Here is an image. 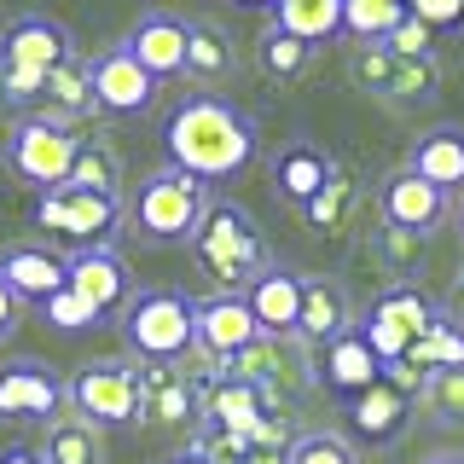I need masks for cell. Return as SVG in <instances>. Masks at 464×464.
I'll return each mask as SVG.
<instances>
[{"label":"cell","mask_w":464,"mask_h":464,"mask_svg":"<svg viewBox=\"0 0 464 464\" xmlns=\"http://www.w3.org/2000/svg\"><path fill=\"white\" fill-rule=\"evenodd\" d=\"M163 151L174 169L198 174V180H232L256 163L261 134H256V116L227 105L215 93H186L180 105L163 116Z\"/></svg>","instance_id":"cell-1"},{"label":"cell","mask_w":464,"mask_h":464,"mask_svg":"<svg viewBox=\"0 0 464 464\" xmlns=\"http://www.w3.org/2000/svg\"><path fill=\"white\" fill-rule=\"evenodd\" d=\"M209 180H198V174H186V169H151L140 180V192L134 203H128V227H134V238L145 244H157V250H169V244H192L198 238V227H203V215H209Z\"/></svg>","instance_id":"cell-2"},{"label":"cell","mask_w":464,"mask_h":464,"mask_svg":"<svg viewBox=\"0 0 464 464\" xmlns=\"http://www.w3.org/2000/svg\"><path fill=\"white\" fill-rule=\"evenodd\" d=\"M192 256H198V267L209 273L221 290H250L261 273L273 267L256 215L244 209V203H227V198L209 203V215H203V227L192 238Z\"/></svg>","instance_id":"cell-3"},{"label":"cell","mask_w":464,"mask_h":464,"mask_svg":"<svg viewBox=\"0 0 464 464\" xmlns=\"http://www.w3.org/2000/svg\"><path fill=\"white\" fill-rule=\"evenodd\" d=\"M122 343L140 366H174L198 348V296L180 290H140L122 314Z\"/></svg>","instance_id":"cell-4"},{"label":"cell","mask_w":464,"mask_h":464,"mask_svg":"<svg viewBox=\"0 0 464 464\" xmlns=\"http://www.w3.org/2000/svg\"><path fill=\"white\" fill-rule=\"evenodd\" d=\"M76 151H82V134L53 122V116H12L6 128V169L35 192H58L76 169Z\"/></svg>","instance_id":"cell-5"},{"label":"cell","mask_w":464,"mask_h":464,"mask_svg":"<svg viewBox=\"0 0 464 464\" xmlns=\"http://www.w3.org/2000/svg\"><path fill=\"white\" fill-rule=\"evenodd\" d=\"M70 406L87 418L93 430H122L145 418V395H140V366L134 360H93L70 377Z\"/></svg>","instance_id":"cell-6"},{"label":"cell","mask_w":464,"mask_h":464,"mask_svg":"<svg viewBox=\"0 0 464 464\" xmlns=\"http://www.w3.org/2000/svg\"><path fill=\"white\" fill-rule=\"evenodd\" d=\"M435 314H441V308H435L418 285H389L383 296L360 314V337H366L377 348V360L389 366V360H406V354H412L418 337L435 325Z\"/></svg>","instance_id":"cell-7"},{"label":"cell","mask_w":464,"mask_h":464,"mask_svg":"<svg viewBox=\"0 0 464 464\" xmlns=\"http://www.w3.org/2000/svg\"><path fill=\"white\" fill-rule=\"evenodd\" d=\"M122 221H128L122 198H105V192L58 186V192H41V198H35V227L58 232V238H70L76 250H87V244H111Z\"/></svg>","instance_id":"cell-8"},{"label":"cell","mask_w":464,"mask_h":464,"mask_svg":"<svg viewBox=\"0 0 464 464\" xmlns=\"http://www.w3.org/2000/svg\"><path fill=\"white\" fill-rule=\"evenodd\" d=\"M221 377H238V383H256L261 395L279 406V389H308L319 366H308V343L302 337H261L244 354H232Z\"/></svg>","instance_id":"cell-9"},{"label":"cell","mask_w":464,"mask_h":464,"mask_svg":"<svg viewBox=\"0 0 464 464\" xmlns=\"http://www.w3.org/2000/svg\"><path fill=\"white\" fill-rule=\"evenodd\" d=\"M70 58H76V35H70V24L47 18V12H24V18H12L6 35H0V64H12V70L53 76Z\"/></svg>","instance_id":"cell-10"},{"label":"cell","mask_w":464,"mask_h":464,"mask_svg":"<svg viewBox=\"0 0 464 464\" xmlns=\"http://www.w3.org/2000/svg\"><path fill=\"white\" fill-rule=\"evenodd\" d=\"M70 290L93 302L99 319H122L128 302L140 296L134 279H128V261L111 250V244H87V250H70Z\"/></svg>","instance_id":"cell-11"},{"label":"cell","mask_w":464,"mask_h":464,"mask_svg":"<svg viewBox=\"0 0 464 464\" xmlns=\"http://www.w3.org/2000/svg\"><path fill=\"white\" fill-rule=\"evenodd\" d=\"M250 343H261V325L244 302V290H215V296H198V348L227 366L232 354H244Z\"/></svg>","instance_id":"cell-12"},{"label":"cell","mask_w":464,"mask_h":464,"mask_svg":"<svg viewBox=\"0 0 464 464\" xmlns=\"http://www.w3.org/2000/svg\"><path fill=\"white\" fill-rule=\"evenodd\" d=\"M157 87L163 82H157L128 47H105L93 58V99H99V111H111V116H145L157 105Z\"/></svg>","instance_id":"cell-13"},{"label":"cell","mask_w":464,"mask_h":464,"mask_svg":"<svg viewBox=\"0 0 464 464\" xmlns=\"http://www.w3.org/2000/svg\"><path fill=\"white\" fill-rule=\"evenodd\" d=\"M70 401V383L58 377L47 360H6L0 366V418H53Z\"/></svg>","instance_id":"cell-14"},{"label":"cell","mask_w":464,"mask_h":464,"mask_svg":"<svg viewBox=\"0 0 464 464\" xmlns=\"http://www.w3.org/2000/svg\"><path fill=\"white\" fill-rule=\"evenodd\" d=\"M186 41H192V18H174V12L157 6L122 35V47L134 53L157 82H174V76H186Z\"/></svg>","instance_id":"cell-15"},{"label":"cell","mask_w":464,"mask_h":464,"mask_svg":"<svg viewBox=\"0 0 464 464\" xmlns=\"http://www.w3.org/2000/svg\"><path fill=\"white\" fill-rule=\"evenodd\" d=\"M377 209H383V227H406V232H430L447 221V192L441 186H430L424 174L401 169L383 180V192H377Z\"/></svg>","instance_id":"cell-16"},{"label":"cell","mask_w":464,"mask_h":464,"mask_svg":"<svg viewBox=\"0 0 464 464\" xmlns=\"http://www.w3.org/2000/svg\"><path fill=\"white\" fill-rule=\"evenodd\" d=\"M0 279L18 290V302L47 308L58 290H70V256L47 250V244H12V250H0Z\"/></svg>","instance_id":"cell-17"},{"label":"cell","mask_w":464,"mask_h":464,"mask_svg":"<svg viewBox=\"0 0 464 464\" xmlns=\"http://www.w3.org/2000/svg\"><path fill=\"white\" fill-rule=\"evenodd\" d=\"M302 290H308V273H290V267H279V261H273V267L244 290V302H250L261 337H296V325H302Z\"/></svg>","instance_id":"cell-18"},{"label":"cell","mask_w":464,"mask_h":464,"mask_svg":"<svg viewBox=\"0 0 464 464\" xmlns=\"http://www.w3.org/2000/svg\"><path fill=\"white\" fill-rule=\"evenodd\" d=\"M319 383H325L337 401H354V395H366V389L383 383V360H377V348L360 337V325L348 331V337H337L331 348H319Z\"/></svg>","instance_id":"cell-19"},{"label":"cell","mask_w":464,"mask_h":464,"mask_svg":"<svg viewBox=\"0 0 464 464\" xmlns=\"http://www.w3.org/2000/svg\"><path fill=\"white\" fill-rule=\"evenodd\" d=\"M412 395H401L395 383H377L366 389V395H354V401H343V424L354 430V441H366V447H389V441H401V430H406V418H412Z\"/></svg>","instance_id":"cell-20"},{"label":"cell","mask_w":464,"mask_h":464,"mask_svg":"<svg viewBox=\"0 0 464 464\" xmlns=\"http://www.w3.org/2000/svg\"><path fill=\"white\" fill-rule=\"evenodd\" d=\"M331 180H337V157L319 151L314 140H290L285 151L273 157V186H279V198L296 203V209H308Z\"/></svg>","instance_id":"cell-21"},{"label":"cell","mask_w":464,"mask_h":464,"mask_svg":"<svg viewBox=\"0 0 464 464\" xmlns=\"http://www.w3.org/2000/svg\"><path fill=\"white\" fill-rule=\"evenodd\" d=\"M360 319H354V302H348V290L337 279H308V290H302V325L296 337L308 348H331L337 337H348Z\"/></svg>","instance_id":"cell-22"},{"label":"cell","mask_w":464,"mask_h":464,"mask_svg":"<svg viewBox=\"0 0 464 464\" xmlns=\"http://www.w3.org/2000/svg\"><path fill=\"white\" fill-rule=\"evenodd\" d=\"M87 111H99V99H93V64L76 53L70 64H58L53 76H47V99H41L35 116H53V122L76 128Z\"/></svg>","instance_id":"cell-23"},{"label":"cell","mask_w":464,"mask_h":464,"mask_svg":"<svg viewBox=\"0 0 464 464\" xmlns=\"http://www.w3.org/2000/svg\"><path fill=\"white\" fill-rule=\"evenodd\" d=\"M412 174H424L430 186H441L447 198L464 192V128H430L424 140L412 145Z\"/></svg>","instance_id":"cell-24"},{"label":"cell","mask_w":464,"mask_h":464,"mask_svg":"<svg viewBox=\"0 0 464 464\" xmlns=\"http://www.w3.org/2000/svg\"><path fill=\"white\" fill-rule=\"evenodd\" d=\"M238 70V53H232L227 29L209 24V18H192V41H186V76L192 82H227Z\"/></svg>","instance_id":"cell-25"},{"label":"cell","mask_w":464,"mask_h":464,"mask_svg":"<svg viewBox=\"0 0 464 464\" xmlns=\"http://www.w3.org/2000/svg\"><path fill=\"white\" fill-rule=\"evenodd\" d=\"M273 24L285 29V35H302V41H331L343 35V0H279L273 6Z\"/></svg>","instance_id":"cell-26"},{"label":"cell","mask_w":464,"mask_h":464,"mask_svg":"<svg viewBox=\"0 0 464 464\" xmlns=\"http://www.w3.org/2000/svg\"><path fill=\"white\" fill-rule=\"evenodd\" d=\"M406 360H412V366H424V372H453V366H464V325L441 308V314H435V325L418 337V348Z\"/></svg>","instance_id":"cell-27"},{"label":"cell","mask_w":464,"mask_h":464,"mask_svg":"<svg viewBox=\"0 0 464 464\" xmlns=\"http://www.w3.org/2000/svg\"><path fill=\"white\" fill-rule=\"evenodd\" d=\"M256 64L267 70V76L290 82V76H302V70L314 64V41H302V35H285L279 24H267V29H261V41H256Z\"/></svg>","instance_id":"cell-28"},{"label":"cell","mask_w":464,"mask_h":464,"mask_svg":"<svg viewBox=\"0 0 464 464\" xmlns=\"http://www.w3.org/2000/svg\"><path fill=\"white\" fill-rule=\"evenodd\" d=\"M64 186H82V192H105V198H122V163L105 140H82L76 151V169H70Z\"/></svg>","instance_id":"cell-29"},{"label":"cell","mask_w":464,"mask_h":464,"mask_svg":"<svg viewBox=\"0 0 464 464\" xmlns=\"http://www.w3.org/2000/svg\"><path fill=\"white\" fill-rule=\"evenodd\" d=\"M47 464H105V447H99V430L87 418H64V424L47 430Z\"/></svg>","instance_id":"cell-30"},{"label":"cell","mask_w":464,"mask_h":464,"mask_svg":"<svg viewBox=\"0 0 464 464\" xmlns=\"http://www.w3.org/2000/svg\"><path fill=\"white\" fill-rule=\"evenodd\" d=\"M424 250H430V238L424 232H406V227H377V244H372V256L383 261V273H395V279H412V273L424 267Z\"/></svg>","instance_id":"cell-31"},{"label":"cell","mask_w":464,"mask_h":464,"mask_svg":"<svg viewBox=\"0 0 464 464\" xmlns=\"http://www.w3.org/2000/svg\"><path fill=\"white\" fill-rule=\"evenodd\" d=\"M418 406H424L430 418H441V424H464V366L430 372V383H424V395H418Z\"/></svg>","instance_id":"cell-32"},{"label":"cell","mask_w":464,"mask_h":464,"mask_svg":"<svg viewBox=\"0 0 464 464\" xmlns=\"http://www.w3.org/2000/svg\"><path fill=\"white\" fill-rule=\"evenodd\" d=\"M186 453H198L203 464H244V453H250V435H238V430H227V424H209V418H203Z\"/></svg>","instance_id":"cell-33"},{"label":"cell","mask_w":464,"mask_h":464,"mask_svg":"<svg viewBox=\"0 0 464 464\" xmlns=\"http://www.w3.org/2000/svg\"><path fill=\"white\" fill-rule=\"evenodd\" d=\"M435 87H441V70H435V58H401V53H395V76H389V93H383V99H401V105H412V99H430Z\"/></svg>","instance_id":"cell-34"},{"label":"cell","mask_w":464,"mask_h":464,"mask_svg":"<svg viewBox=\"0 0 464 464\" xmlns=\"http://www.w3.org/2000/svg\"><path fill=\"white\" fill-rule=\"evenodd\" d=\"M290 464H360V453H354L348 435L308 430V435H296V447H290Z\"/></svg>","instance_id":"cell-35"},{"label":"cell","mask_w":464,"mask_h":464,"mask_svg":"<svg viewBox=\"0 0 464 464\" xmlns=\"http://www.w3.org/2000/svg\"><path fill=\"white\" fill-rule=\"evenodd\" d=\"M348 76L366 87V93H389V76H395V53H389L383 41H366V47H354V58H348Z\"/></svg>","instance_id":"cell-36"},{"label":"cell","mask_w":464,"mask_h":464,"mask_svg":"<svg viewBox=\"0 0 464 464\" xmlns=\"http://www.w3.org/2000/svg\"><path fill=\"white\" fill-rule=\"evenodd\" d=\"M41 314H47V325H58V331H87V325H105V319L93 314V302L76 296V290H58V296H53Z\"/></svg>","instance_id":"cell-37"},{"label":"cell","mask_w":464,"mask_h":464,"mask_svg":"<svg viewBox=\"0 0 464 464\" xmlns=\"http://www.w3.org/2000/svg\"><path fill=\"white\" fill-rule=\"evenodd\" d=\"M348 198H354V186H348V174L337 169V180H331V186H325V192H319L302 215H308L314 227H337V221H343V209H348Z\"/></svg>","instance_id":"cell-38"},{"label":"cell","mask_w":464,"mask_h":464,"mask_svg":"<svg viewBox=\"0 0 464 464\" xmlns=\"http://www.w3.org/2000/svg\"><path fill=\"white\" fill-rule=\"evenodd\" d=\"M383 47L401 53V58H435V29H430L424 18H412V12H406V24L383 41Z\"/></svg>","instance_id":"cell-39"},{"label":"cell","mask_w":464,"mask_h":464,"mask_svg":"<svg viewBox=\"0 0 464 464\" xmlns=\"http://www.w3.org/2000/svg\"><path fill=\"white\" fill-rule=\"evenodd\" d=\"M412 18H424L430 29H459L464 24V0H406Z\"/></svg>","instance_id":"cell-40"},{"label":"cell","mask_w":464,"mask_h":464,"mask_svg":"<svg viewBox=\"0 0 464 464\" xmlns=\"http://www.w3.org/2000/svg\"><path fill=\"white\" fill-rule=\"evenodd\" d=\"M18 308H24V302H18V290L0 279V343H6L12 331H18Z\"/></svg>","instance_id":"cell-41"},{"label":"cell","mask_w":464,"mask_h":464,"mask_svg":"<svg viewBox=\"0 0 464 464\" xmlns=\"http://www.w3.org/2000/svg\"><path fill=\"white\" fill-rule=\"evenodd\" d=\"M244 464H290V447H250Z\"/></svg>","instance_id":"cell-42"},{"label":"cell","mask_w":464,"mask_h":464,"mask_svg":"<svg viewBox=\"0 0 464 464\" xmlns=\"http://www.w3.org/2000/svg\"><path fill=\"white\" fill-rule=\"evenodd\" d=\"M0 464H47V453H35V447H6Z\"/></svg>","instance_id":"cell-43"},{"label":"cell","mask_w":464,"mask_h":464,"mask_svg":"<svg viewBox=\"0 0 464 464\" xmlns=\"http://www.w3.org/2000/svg\"><path fill=\"white\" fill-rule=\"evenodd\" d=\"M453 308L464 314V267H459V279H453Z\"/></svg>","instance_id":"cell-44"},{"label":"cell","mask_w":464,"mask_h":464,"mask_svg":"<svg viewBox=\"0 0 464 464\" xmlns=\"http://www.w3.org/2000/svg\"><path fill=\"white\" fill-rule=\"evenodd\" d=\"M424 464H464V453H430Z\"/></svg>","instance_id":"cell-45"},{"label":"cell","mask_w":464,"mask_h":464,"mask_svg":"<svg viewBox=\"0 0 464 464\" xmlns=\"http://www.w3.org/2000/svg\"><path fill=\"white\" fill-rule=\"evenodd\" d=\"M163 464H203L198 453H174V459H163Z\"/></svg>","instance_id":"cell-46"},{"label":"cell","mask_w":464,"mask_h":464,"mask_svg":"<svg viewBox=\"0 0 464 464\" xmlns=\"http://www.w3.org/2000/svg\"><path fill=\"white\" fill-rule=\"evenodd\" d=\"M232 6H267V12H273V6H279V0H232Z\"/></svg>","instance_id":"cell-47"},{"label":"cell","mask_w":464,"mask_h":464,"mask_svg":"<svg viewBox=\"0 0 464 464\" xmlns=\"http://www.w3.org/2000/svg\"><path fill=\"white\" fill-rule=\"evenodd\" d=\"M0 111H6V76H0Z\"/></svg>","instance_id":"cell-48"},{"label":"cell","mask_w":464,"mask_h":464,"mask_svg":"<svg viewBox=\"0 0 464 464\" xmlns=\"http://www.w3.org/2000/svg\"><path fill=\"white\" fill-rule=\"evenodd\" d=\"M459 238H464V203H459Z\"/></svg>","instance_id":"cell-49"}]
</instances>
